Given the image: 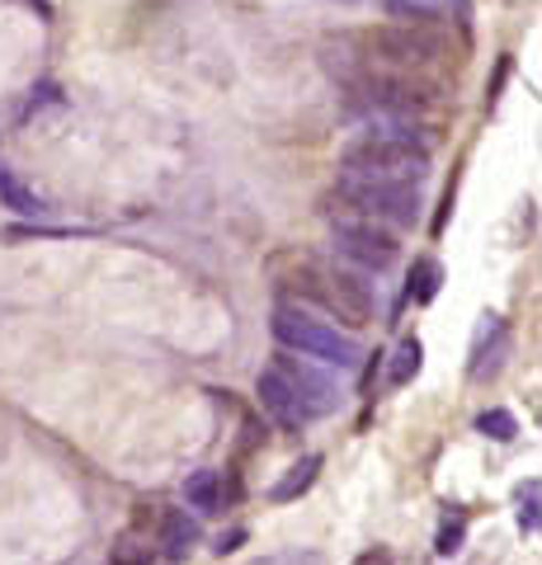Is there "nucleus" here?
Listing matches in <instances>:
<instances>
[{
  "label": "nucleus",
  "mask_w": 542,
  "mask_h": 565,
  "mask_svg": "<svg viewBox=\"0 0 542 565\" xmlns=\"http://www.w3.org/2000/svg\"><path fill=\"white\" fill-rule=\"evenodd\" d=\"M429 170V141H415L406 122H382L359 137L344 141L340 174H359V180L382 184H419Z\"/></svg>",
  "instance_id": "nucleus-1"
},
{
  "label": "nucleus",
  "mask_w": 542,
  "mask_h": 565,
  "mask_svg": "<svg viewBox=\"0 0 542 565\" xmlns=\"http://www.w3.org/2000/svg\"><path fill=\"white\" fill-rule=\"evenodd\" d=\"M269 326H274V340L284 344V349H297V353H307V359H321L330 367H359V359H363V349L349 340V334L330 330L326 321H311L307 311L278 307Z\"/></svg>",
  "instance_id": "nucleus-2"
},
{
  "label": "nucleus",
  "mask_w": 542,
  "mask_h": 565,
  "mask_svg": "<svg viewBox=\"0 0 542 565\" xmlns=\"http://www.w3.org/2000/svg\"><path fill=\"white\" fill-rule=\"evenodd\" d=\"M340 199L359 212L363 222H396L411 226L419 212V184H382V180H359V174H340Z\"/></svg>",
  "instance_id": "nucleus-3"
},
{
  "label": "nucleus",
  "mask_w": 542,
  "mask_h": 565,
  "mask_svg": "<svg viewBox=\"0 0 542 565\" xmlns=\"http://www.w3.org/2000/svg\"><path fill=\"white\" fill-rule=\"evenodd\" d=\"M336 250L344 259L363 264V269H387V264H396L401 245L392 232H378V222H340L336 226Z\"/></svg>",
  "instance_id": "nucleus-4"
},
{
  "label": "nucleus",
  "mask_w": 542,
  "mask_h": 565,
  "mask_svg": "<svg viewBox=\"0 0 542 565\" xmlns=\"http://www.w3.org/2000/svg\"><path fill=\"white\" fill-rule=\"evenodd\" d=\"M321 297H326V307L349 326H369L373 321V288L359 274H344V269L321 274Z\"/></svg>",
  "instance_id": "nucleus-5"
},
{
  "label": "nucleus",
  "mask_w": 542,
  "mask_h": 565,
  "mask_svg": "<svg viewBox=\"0 0 542 565\" xmlns=\"http://www.w3.org/2000/svg\"><path fill=\"white\" fill-rule=\"evenodd\" d=\"M278 373H284V382L293 386V396L302 401V411H307V419H321V415H330L340 405V396H336V386H330L326 377H317L311 367H297L293 359H284L278 363Z\"/></svg>",
  "instance_id": "nucleus-6"
},
{
  "label": "nucleus",
  "mask_w": 542,
  "mask_h": 565,
  "mask_svg": "<svg viewBox=\"0 0 542 565\" xmlns=\"http://www.w3.org/2000/svg\"><path fill=\"white\" fill-rule=\"evenodd\" d=\"M255 392H259V405H265V415H269V419H278L284 429H297V424H307L302 401L293 396V386L284 382V373H278V367H269V373H259Z\"/></svg>",
  "instance_id": "nucleus-7"
},
{
  "label": "nucleus",
  "mask_w": 542,
  "mask_h": 565,
  "mask_svg": "<svg viewBox=\"0 0 542 565\" xmlns=\"http://www.w3.org/2000/svg\"><path fill=\"white\" fill-rule=\"evenodd\" d=\"M317 476H321V452H307V457H297V462L278 476V481L269 486V500L274 504H293V500H302V494L317 486Z\"/></svg>",
  "instance_id": "nucleus-8"
},
{
  "label": "nucleus",
  "mask_w": 542,
  "mask_h": 565,
  "mask_svg": "<svg viewBox=\"0 0 542 565\" xmlns=\"http://www.w3.org/2000/svg\"><path fill=\"white\" fill-rule=\"evenodd\" d=\"M161 546H166V561H184V556L199 546V519H189L184 509H174V514H166Z\"/></svg>",
  "instance_id": "nucleus-9"
},
{
  "label": "nucleus",
  "mask_w": 542,
  "mask_h": 565,
  "mask_svg": "<svg viewBox=\"0 0 542 565\" xmlns=\"http://www.w3.org/2000/svg\"><path fill=\"white\" fill-rule=\"evenodd\" d=\"M184 500L194 514H217V504H222V481H217V471H189V481H184Z\"/></svg>",
  "instance_id": "nucleus-10"
},
{
  "label": "nucleus",
  "mask_w": 542,
  "mask_h": 565,
  "mask_svg": "<svg viewBox=\"0 0 542 565\" xmlns=\"http://www.w3.org/2000/svg\"><path fill=\"white\" fill-rule=\"evenodd\" d=\"M396 14H411V20H444V14L458 10V20H467L471 6L467 0H392Z\"/></svg>",
  "instance_id": "nucleus-11"
},
{
  "label": "nucleus",
  "mask_w": 542,
  "mask_h": 565,
  "mask_svg": "<svg viewBox=\"0 0 542 565\" xmlns=\"http://www.w3.org/2000/svg\"><path fill=\"white\" fill-rule=\"evenodd\" d=\"M419 359H425V349H419V340H415V334H406V340L396 344V353H392L387 382H392V386H406V382L419 373Z\"/></svg>",
  "instance_id": "nucleus-12"
},
{
  "label": "nucleus",
  "mask_w": 542,
  "mask_h": 565,
  "mask_svg": "<svg viewBox=\"0 0 542 565\" xmlns=\"http://www.w3.org/2000/svg\"><path fill=\"white\" fill-rule=\"evenodd\" d=\"M439 282H444V269L434 259H415V269H411V297L415 302H434L439 297Z\"/></svg>",
  "instance_id": "nucleus-13"
},
{
  "label": "nucleus",
  "mask_w": 542,
  "mask_h": 565,
  "mask_svg": "<svg viewBox=\"0 0 542 565\" xmlns=\"http://www.w3.org/2000/svg\"><path fill=\"white\" fill-rule=\"evenodd\" d=\"M0 199H6L14 212H24V217H39L43 203H39V193H29L20 180H14L10 170H0Z\"/></svg>",
  "instance_id": "nucleus-14"
},
{
  "label": "nucleus",
  "mask_w": 542,
  "mask_h": 565,
  "mask_svg": "<svg viewBox=\"0 0 542 565\" xmlns=\"http://www.w3.org/2000/svg\"><path fill=\"white\" fill-rule=\"evenodd\" d=\"M477 429H481L486 438H496V444H510V438L519 434V424H514L510 411H486V415L477 419Z\"/></svg>",
  "instance_id": "nucleus-15"
},
{
  "label": "nucleus",
  "mask_w": 542,
  "mask_h": 565,
  "mask_svg": "<svg viewBox=\"0 0 542 565\" xmlns=\"http://www.w3.org/2000/svg\"><path fill=\"white\" fill-rule=\"evenodd\" d=\"M463 537H467V519H463V514H453V519H444L439 542H434V546H439V556H453V552L463 546Z\"/></svg>",
  "instance_id": "nucleus-16"
},
{
  "label": "nucleus",
  "mask_w": 542,
  "mask_h": 565,
  "mask_svg": "<svg viewBox=\"0 0 542 565\" xmlns=\"http://www.w3.org/2000/svg\"><path fill=\"white\" fill-rule=\"evenodd\" d=\"M251 565H326V556H317V552H278V556H259Z\"/></svg>",
  "instance_id": "nucleus-17"
},
{
  "label": "nucleus",
  "mask_w": 542,
  "mask_h": 565,
  "mask_svg": "<svg viewBox=\"0 0 542 565\" xmlns=\"http://www.w3.org/2000/svg\"><path fill=\"white\" fill-rule=\"evenodd\" d=\"M519 527H523V533H538V481H529V490H523V509H519Z\"/></svg>",
  "instance_id": "nucleus-18"
},
{
  "label": "nucleus",
  "mask_w": 542,
  "mask_h": 565,
  "mask_svg": "<svg viewBox=\"0 0 542 565\" xmlns=\"http://www.w3.org/2000/svg\"><path fill=\"white\" fill-rule=\"evenodd\" d=\"M241 537H246V533H241V527H236V533H222V537H217V546H213V552H217V556L236 552V542H241Z\"/></svg>",
  "instance_id": "nucleus-19"
},
{
  "label": "nucleus",
  "mask_w": 542,
  "mask_h": 565,
  "mask_svg": "<svg viewBox=\"0 0 542 565\" xmlns=\"http://www.w3.org/2000/svg\"><path fill=\"white\" fill-rule=\"evenodd\" d=\"M354 565H392V561H387V552H369V556H359Z\"/></svg>",
  "instance_id": "nucleus-20"
},
{
  "label": "nucleus",
  "mask_w": 542,
  "mask_h": 565,
  "mask_svg": "<svg viewBox=\"0 0 542 565\" xmlns=\"http://www.w3.org/2000/svg\"><path fill=\"white\" fill-rule=\"evenodd\" d=\"M340 6H359V0H340Z\"/></svg>",
  "instance_id": "nucleus-21"
}]
</instances>
